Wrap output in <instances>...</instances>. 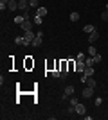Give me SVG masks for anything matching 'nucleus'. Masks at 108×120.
Returning a JSON list of instances; mask_svg holds the SVG:
<instances>
[{"label": "nucleus", "mask_w": 108, "mask_h": 120, "mask_svg": "<svg viewBox=\"0 0 108 120\" xmlns=\"http://www.w3.org/2000/svg\"><path fill=\"white\" fill-rule=\"evenodd\" d=\"M106 11H108V4H106Z\"/></svg>", "instance_id": "2f4dec72"}, {"label": "nucleus", "mask_w": 108, "mask_h": 120, "mask_svg": "<svg viewBox=\"0 0 108 120\" xmlns=\"http://www.w3.org/2000/svg\"><path fill=\"white\" fill-rule=\"evenodd\" d=\"M85 65H87V66H94V65H96V59H94L92 56H88L87 59H85Z\"/></svg>", "instance_id": "4468645a"}, {"label": "nucleus", "mask_w": 108, "mask_h": 120, "mask_svg": "<svg viewBox=\"0 0 108 120\" xmlns=\"http://www.w3.org/2000/svg\"><path fill=\"white\" fill-rule=\"evenodd\" d=\"M7 9H9V11H16V9H18V2H16V0H9Z\"/></svg>", "instance_id": "f8f14e48"}, {"label": "nucleus", "mask_w": 108, "mask_h": 120, "mask_svg": "<svg viewBox=\"0 0 108 120\" xmlns=\"http://www.w3.org/2000/svg\"><path fill=\"white\" fill-rule=\"evenodd\" d=\"M24 22H25V16H24V15H22V16H15V23L22 25V23H24Z\"/></svg>", "instance_id": "dca6fc26"}, {"label": "nucleus", "mask_w": 108, "mask_h": 120, "mask_svg": "<svg viewBox=\"0 0 108 120\" xmlns=\"http://www.w3.org/2000/svg\"><path fill=\"white\" fill-rule=\"evenodd\" d=\"M87 59V56L83 54V52H79V54H77V57H76V61H85Z\"/></svg>", "instance_id": "393cba45"}, {"label": "nucleus", "mask_w": 108, "mask_h": 120, "mask_svg": "<svg viewBox=\"0 0 108 120\" xmlns=\"http://www.w3.org/2000/svg\"><path fill=\"white\" fill-rule=\"evenodd\" d=\"M97 40H99V30L96 29L94 32H90V34H88V43H96Z\"/></svg>", "instance_id": "7ed1b4c3"}, {"label": "nucleus", "mask_w": 108, "mask_h": 120, "mask_svg": "<svg viewBox=\"0 0 108 120\" xmlns=\"http://www.w3.org/2000/svg\"><path fill=\"white\" fill-rule=\"evenodd\" d=\"M41 38H43V32H41V30H38V34H36V38L32 40L31 45H32V47H40V45H41Z\"/></svg>", "instance_id": "f03ea898"}, {"label": "nucleus", "mask_w": 108, "mask_h": 120, "mask_svg": "<svg viewBox=\"0 0 108 120\" xmlns=\"http://www.w3.org/2000/svg\"><path fill=\"white\" fill-rule=\"evenodd\" d=\"M29 5H31V7H40V5H38V0H29Z\"/></svg>", "instance_id": "c85d7f7f"}, {"label": "nucleus", "mask_w": 108, "mask_h": 120, "mask_svg": "<svg viewBox=\"0 0 108 120\" xmlns=\"http://www.w3.org/2000/svg\"><path fill=\"white\" fill-rule=\"evenodd\" d=\"M87 84H88V86H92V88H96V86H97V82H96V79H94V77H88Z\"/></svg>", "instance_id": "6ab92c4d"}, {"label": "nucleus", "mask_w": 108, "mask_h": 120, "mask_svg": "<svg viewBox=\"0 0 108 120\" xmlns=\"http://www.w3.org/2000/svg\"><path fill=\"white\" fill-rule=\"evenodd\" d=\"M94 59H96V63H101V61H103V56H101V54H96V56H94Z\"/></svg>", "instance_id": "cd10ccee"}, {"label": "nucleus", "mask_w": 108, "mask_h": 120, "mask_svg": "<svg viewBox=\"0 0 108 120\" xmlns=\"http://www.w3.org/2000/svg\"><path fill=\"white\" fill-rule=\"evenodd\" d=\"M76 70V61H68V72Z\"/></svg>", "instance_id": "5701e85b"}, {"label": "nucleus", "mask_w": 108, "mask_h": 120, "mask_svg": "<svg viewBox=\"0 0 108 120\" xmlns=\"http://www.w3.org/2000/svg\"><path fill=\"white\" fill-rule=\"evenodd\" d=\"M83 74L87 75V77H94V74H96V70H94V66H87Z\"/></svg>", "instance_id": "ddd939ff"}, {"label": "nucleus", "mask_w": 108, "mask_h": 120, "mask_svg": "<svg viewBox=\"0 0 108 120\" xmlns=\"http://www.w3.org/2000/svg\"><path fill=\"white\" fill-rule=\"evenodd\" d=\"M7 4H9V0H0V9H7Z\"/></svg>", "instance_id": "412c9836"}, {"label": "nucleus", "mask_w": 108, "mask_h": 120, "mask_svg": "<svg viewBox=\"0 0 108 120\" xmlns=\"http://www.w3.org/2000/svg\"><path fill=\"white\" fill-rule=\"evenodd\" d=\"M15 43H16V45H29L27 40H25V36H16V38H15Z\"/></svg>", "instance_id": "1a4fd4ad"}, {"label": "nucleus", "mask_w": 108, "mask_h": 120, "mask_svg": "<svg viewBox=\"0 0 108 120\" xmlns=\"http://www.w3.org/2000/svg\"><path fill=\"white\" fill-rule=\"evenodd\" d=\"M24 36H25V40H27V43H29V45H31V43H32V40L36 38V36L32 34V30H25V32H24Z\"/></svg>", "instance_id": "0eeeda50"}, {"label": "nucleus", "mask_w": 108, "mask_h": 120, "mask_svg": "<svg viewBox=\"0 0 108 120\" xmlns=\"http://www.w3.org/2000/svg\"><path fill=\"white\" fill-rule=\"evenodd\" d=\"M36 15H38V16H41V18H45V16H47V7L40 5V7L36 9Z\"/></svg>", "instance_id": "9d476101"}, {"label": "nucleus", "mask_w": 108, "mask_h": 120, "mask_svg": "<svg viewBox=\"0 0 108 120\" xmlns=\"http://www.w3.org/2000/svg\"><path fill=\"white\" fill-rule=\"evenodd\" d=\"M32 22H34V25H41V22H43V18H41V16H38V15H36L34 18H32Z\"/></svg>", "instance_id": "aec40b11"}, {"label": "nucleus", "mask_w": 108, "mask_h": 120, "mask_svg": "<svg viewBox=\"0 0 108 120\" xmlns=\"http://www.w3.org/2000/svg\"><path fill=\"white\" fill-rule=\"evenodd\" d=\"M101 20H103V22H108V11H106V9H104V13L101 15Z\"/></svg>", "instance_id": "bb28decb"}, {"label": "nucleus", "mask_w": 108, "mask_h": 120, "mask_svg": "<svg viewBox=\"0 0 108 120\" xmlns=\"http://www.w3.org/2000/svg\"><path fill=\"white\" fill-rule=\"evenodd\" d=\"M85 68H87V65H85V61H76V72H85Z\"/></svg>", "instance_id": "6e6552de"}, {"label": "nucleus", "mask_w": 108, "mask_h": 120, "mask_svg": "<svg viewBox=\"0 0 108 120\" xmlns=\"http://www.w3.org/2000/svg\"><path fill=\"white\" fill-rule=\"evenodd\" d=\"M87 81H88V77H87L85 74H83V75H81V82H87Z\"/></svg>", "instance_id": "7c9ffc66"}, {"label": "nucleus", "mask_w": 108, "mask_h": 120, "mask_svg": "<svg viewBox=\"0 0 108 120\" xmlns=\"http://www.w3.org/2000/svg\"><path fill=\"white\" fill-rule=\"evenodd\" d=\"M96 54H97V50H96V47H94V45H88V56H92V57H94Z\"/></svg>", "instance_id": "f3484780"}, {"label": "nucleus", "mask_w": 108, "mask_h": 120, "mask_svg": "<svg viewBox=\"0 0 108 120\" xmlns=\"http://www.w3.org/2000/svg\"><path fill=\"white\" fill-rule=\"evenodd\" d=\"M94 104H96V106H101V104H103V99H101V97H96V99H94Z\"/></svg>", "instance_id": "a878e982"}, {"label": "nucleus", "mask_w": 108, "mask_h": 120, "mask_svg": "<svg viewBox=\"0 0 108 120\" xmlns=\"http://www.w3.org/2000/svg\"><path fill=\"white\" fill-rule=\"evenodd\" d=\"M77 20H79V13H76V11H74V13H70V22H74V23H76Z\"/></svg>", "instance_id": "a211bd4d"}, {"label": "nucleus", "mask_w": 108, "mask_h": 120, "mask_svg": "<svg viewBox=\"0 0 108 120\" xmlns=\"http://www.w3.org/2000/svg\"><path fill=\"white\" fill-rule=\"evenodd\" d=\"M67 113H68V115H72V113H76V106H68V108H67Z\"/></svg>", "instance_id": "b1692460"}, {"label": "nucleus", "mask_w": 108, "mask_h": 120, "mask_svg": "<svg viewBox=\"0 0 108 120\" xmlns=\"http://www.w3.org/2000/svg\"><path fill=\"white\" fill-rule=\"evenodd\" d=\"M83 30H85L87 34H90V32H94V30H96V27H94V25H85V27H83Z\"/></svg>", "instance_id": "2eb2a0df"}, {"label": "nucleus", "mask_w": 108, "mask_h": 120, "mask_svg": "<svg viewBox=\"0 0 108 120\" xmlns=\"http://www.w3.org/2000/svg\"><path fill=\"white\" fill-rule=\"evenodd\" d=\"M81 95L85 97V99H90V97H94V88H92V86H87V88L83 90Z\"/></svg>", "instance_id": "20e7f679"}, {"label": "nucleus", "mask_w": 108, "mask_h": 120, "mask_svg": "<svg viewBox=\"0 0 108 120\" xmlns=\"http://www.w3.org/2000/svg\"><path fill=\"white\" fill-rule=\"evenodd\" d=\"M25 66H27V68H31V66H34V61H31V56H27V61H25Z\"/></svg>", "instance_id": "4be33fe9"}, {"label": "nucleus", "mask_w": 108, "mask_h": 120, "mask_svg": "<svg viewBox=\"0 0 108 120\" xmlns=\"http://www.w3.org/2000/svg\"><path fill=\"white\" fill-rule=\"evenodd\" d=\"M70 95H74V86H65V93H63L61 100H68Z\"/></svg>", "instance_id": "f257e3e1"}, {"label": "nucleus", "mask_w": 108, "mask_h": 120, "mask_svg": "<svg viewBox=\"0 0 108 120\" xmlns=\"http://www.w3.org/2000/svg\"><path fill=\"white\" fill-rule=\"evenodd\" d=\"M32 23H34V22H31V20H29V18H27V20L24 22V23H22L20 27H22V29H24V32H25V30H31V29H32Z\"/></svg>", "instance_id": "423d86ee"}, {"label": "nucleus", "mask_w": 108, "mask_h": 120, "mask_svg": "<svg viewBox=\"0 0 108 120\" xmlns=\"http://www.w3.org/2000/svg\"><path fill=\"white\" fill-rule=\"evenodd\" d=\"M85 111H87L85 104H79V102H77V104H76V113H77V115H85Z\"/></svg>", "instance_id": "9b49d317"}, {"label": "nucleus", "mask_w": 108, "mask_h": 120, "mask_svg": "<svg viewBox=\"0 0 108 120\" xmlns=\"http://www.w3.org/2000/svg\"><path fill=\"white\" fill-rule=\"evenodd\" d=\"M68 100H70V104H72V106H76V104H77V99H76V97H72V99H68Z\"/></svg>", "instance_id": "c756f323"}, {"label": "nucleus", "mask_w": 108, "mask_h": 120, "mask_svg": "<svg viewBox=\"0 0 108 120\" xmlns=\"http://www.w3.org/2000/svg\"><path fill=\"white\" fill-rule=\"evenodd\" d=\"M18 9H22V11L31 9V5H29V0H18Z\"/></svg>", "instance_id": "39448f33"}]
</instances>
